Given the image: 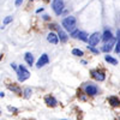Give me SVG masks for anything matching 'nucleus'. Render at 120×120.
<instances>
[{"label": "nucleus", "mask_w": 120, "mask_h": 120, "mask_svg": "<svg viewBox=\"0 0 120 120\" xmlns=\"http://www.w3.org/2000/svg\"><path fill=\"white\" fill-rule=\"evenodd\" d=\"M63 26L68 30V31H72L75 30V26H76V18L73 16H68L66 17L64 21H63Z\"/></svg>", "instance_id": "nucleus-1"}, {"label": "nucleus", "mask_w": 120, "mask_h": 120, "mask_svg": "<svg viewBox=\"0 0 120 120\" xmlns=\"http://www.w3.org/2000/svg\"><path fill=\"white\" fill-rule=\"evenodd\" d=\"M17 77H18L19 82H24V81H26V79L30 77V72L23 65H21L18 67V70H17Z\"/></svg>", "instance_id": "nucleus-2"}, {"label": "nucleus", "mask_w": 120, "mask_h": 120, "mask_svg": "<svg viewBox=\"0 0 120 120\" xmlns=\"http://www.w3.org/2000/svg\"><path fill=\"white\" fill-rule=\"evenodd\" d=\"M52 7H53V11L55 12V15H61L64 11V1L63 0H53L52 3Z\"/></svg>", "instance_id": "nucleus-3"}, {"label": "nucleus", "mask_w": 120, "mask_h": 120, "mask_svg": "<svg viewBox=\"0 0 120 120\" xmlns=\"http://www.w3.org/2000/svg\"><path fill=\"white\" fill-rule=\"evenodd\" d=\"M84 91H85V94H86V95L94 96V95H96V94H97L98 89H97V86H96L95 84L89 83V84H86V85L84 86Z\"/></svg>", "instance_id": "nucleus-4"}, {"label": "nucleus", "mask_w": 120, "mask_h": 120, "mask_svg": "<svg viewBox=\"0 0 120 120\" xmlns=\"http://www.w3.org/2000/svg\"><path fill=\"white\" fill-rule=\"evenodd\" d=\"M48 63H49V58H48V55L45 53V54H42L41 56H40V59L37 60L36 67H37V68H41V67H43L45 65H47Z\"/></svg>", "instance_id": "nucleus-5"}, {"label": "nucleus", "mask_w": 120, "mask_h": 120, "mask_svg": "<svg viewBox=\"0 0 120 120\" xmlns=\"http://www.w3.org/2000/svg\"><path fill=\"white\" fill-rule=\"evenodd\" d=\"M100 36H101V35H100L98 33H94L91 36H89V45L96 46L100 42V40H101V37H100Z\"/></svg>", "instance_id": "nucleus-6"}, {"label": "nucleus", "mask_w": 120, "mask_h": 120, "mask_svg": "<svg viewBox=\"0 0 120 120\" xmlns=\"http://www.w3.org/2000/svg\"><path fill=\"white\" fill-rule=\"evenodd\" d=\"M113 46H114V38L112 37L111 40H108V41H106L105 46L102 47V51L106 52V53H109L113 49Z\"/></svg>", "instance_id": "nucleus-7"}, {"label": "nucleus", "mask_w": 120, "mask_h": 120, "mask_svg": "<svg viewBox=\"0 0 120 120\" xmlns=\"http://www.w3.org/2000/svg\"><path fill=\"white\" fill-rule=\"evenodd\" d=\"M91 76L96 79V81H98V82H103L105 78H106V75L102 71H97V70H95V71L91 72Z\"/></svg>", "instance_id": "nucleus-8"}, {"label": "nucleus", "mask_w": 120, "mask_h": 120, "mask_svg": "<svg viewBox=\"0 0 120 120\" xmlns=\"http://www.w3.org/2000/svg\"><path fill=\"white\" fill-rule=\"evenodd\" d=\"M45 102H46L47 106H49V107H55V106L58 105V101H56L53 96H51V95H48V96L45 97Z\"/></svg>", "instance_id": "nucleus-9"}, {"label": "nucleus", "mask_w": 120, "mask_h": 120, "mask_svg": "<svg viewBox=\"0 0 120 120\" xmlns=\"http://www.w3.org/2000/svg\"><path fill=\"white\" fill-rule=\"evenodd\" d=\"M58 36H59L60 42H67L68 36H67V34L64 31V30H63L61 28H58Z\"/></svg>", "instance_id": "nucleus-10"}, {"label": "nucleus", "mask_w": 120, "mask_h": 120, "mask_svg": "<svg viewBox=\"0 0 120 120\" xmlns=\"http://www.w3.org/2000/svg\"><path fill=\"white\" fill-rule=\"evenodd\" d=\"M47 40H48V42H51L52 45H56L59 42V36L54 33H49L47 35Z\"/></svg>", "instance_id": "nucleus-11"}, {"label": "nucleus", "mask_w": 120, "mask_h": 120, "mask_svg": "<svg viewBox=\"0 0 120 120\" xmlns=\"http://www.w3.org/2000/svg\"><path fill=\"white\" fill-rule=\"evenodd\" d=\"M108 102L112 107H119L120 106V100L116 97V96H111L108 98Z\"/></svg>", "instance_id": "nucleus-12"}, {"label": "nucleus", "mask_w": 120, "mask_h": 120, "mask_svg": "<svg viewBox=\"0 0 120 120\" xmlns=\"http://www.w3.org/2000/svg\"><path fill=\"white\" fill-rule=\"evenodd\" d=\"M24 59H25V61H26V64H28V65L31 66V65L34 64V55H33L31 53H25Z\"/></svg>", "instance_id": "nucleus-13"}, {"label": "nucleus", "mask_w": 120, "mask_h": 120, "mask_svg": "<svg viewBox=\"0 0 120 120\" xmlns=\"http://www.w3.org/2000/svg\"><path fill=\"white\" fill-rule=\"evenodd\" d=\"M113 36H112V31H111V30H105V33H103V41H108V40H111Z\"/></svg>", "instance_id": "nucleus-14"}, {"label": "nucleus", "mask_w": 120, "mask_h": 120, "mask_svg": "<svg viewBox=\"0 0 120 120\" xmlns=\"http://www.w3.org/2000/svg\"><path fill=\"white\" fill-rule=\"evenodd\" d=\"M105 60H106V61H108L109 64H112V65H116V64H118V60L114 59V58L111 56V55H105Z\"/></svg>", "instance_id": "nucleus-15"}, {"label": "nucleus", "mask_w": 120, "mask_h": 120, "mask_svg": "<svg viewBox=\"0 0 120 120\" xmlns=\"http://www.w3.org/2000/svg\"><path fill=\"white\" fill-rule=\"evenodd\" d=\"M116 43H115V52L120 53V30H118V34H116Z\"/></svg>", "instance_id": "nucleus-16"}, {"label": "nucleus", "mask_w": 120, "mask_h": 120, "mask_svg": "<svg viewBox=\"0 0 120 120\" xmlns=\"http://www.w3.org/2000/svg\"><path fill=\"white\" fill-rule=\"evenodd\" d=\"M72 55H75V56H82L83 55V51H82V49H78V48H75V49H72Z\"/></svg>", "instance_id": "nucleus-17"}, {"label": "nucleus", "mask_w": 120, "mask_h": 120, "mask_svg": "<svg viewBox=\"0 0 120 120\" xmlns=\"http://www.w3.org/2000/svg\"><path fill=\"white\" fill-rule=\"evenodd\" d=\"M78 38H79V40H82V41H89V40H88V35H86L84 31H79V34H78Z\"/></svg>", "instance_id": "nucleus-18"}, {"label": "nucleus", "mask_w": 120, "mask_h": 120, "mask_svg": "<svg viewBox=\"0 0 120 120\" xmlns=\"http://www.w3.org/2000/svg\"><path fill=\"white\" fill-rule=\"evenodd\" d=\"M8 89H10V90H12V91H15V93H17V94H19V95L22 94V91H21V89H19V88H17V86H13V85H10V86H8Z\"/></svg>", "instance_id": "nucleus-19"}, {"label": "nucleus", "mask_w": 120, "mask_h": 120, "mask_svg": "<svg viewBox=\"0 0 120 120\" xmlns=\"http://www.w3.org/2000/svg\"><path fill=\"white\" fill-rule=\"evenodd\" d=\"M88 47V49L89 51H91L94 54H98V49H96V48H94V46H91V45H89V46H86Z\"/></svg>", "instance_id": "nucleus-20"}, {"label": "nucleus", "mask_w": 120, "mask_h": 120, "mask_svg": "<svg viewBox=\"0 0 120 120\" xmlns=\"http://www.w3.org/2000/svg\"><path fill=\"white\" fill-rule=\"evenodd\" d=\"M10 22H12V17H11V16H7V17H6V18L4 19L3 24H4V25H6V24H8Z\"/></svg>", "instance_id": "nucleus-21"}, {"label": "nucleus", "mask_w": 120, "mask_h": 120, "mask_svg": "<svg viewBox=\"0 0 120 120\" xmlns=\"http://www.w3.org/2000/svg\"><path fill=\"white\" fill-rule=\"evenodd\" d=\"M78 34H79V30H77V29H75V30L71 31V36L72 37H78Z\"/></svg>", "instance_id": "nucleus-22"}, {"label": "nucleus", "mask_w": 120, "mask_h": 120, "mask_svg": "<svg viewBox=\"0 0 120 120\" xmlns=\"http://www.w3.org/2000/svg\"><path fill=\"white\" fill-rule=\"evenodd\" d=\"M30 94H31V89H30V88L25 89V91H24V96H25V97H29V96H30Z\"/></svg>", "instance_id": "nucleus-23"}, {"label": "nucleus", "mask_w": 120, "mask_h": 120, "mask_svg": "<svg viewBox=\"0 0 120 120\" xmlns=\"http://www.w3.org/2000/svg\"><path fill=\"white\" fill-rule=\"evenodd\" d=\"M22 3H23V0H16V3H15V5L18 7V6H21L22 5Z\"/></svg>", "instance_id": "nucleus-24"}, {"label": "nucleus", "mask_w": 120, "mask_h": 120, "mask_svg": "<svg viewBox=\"0 0 120 120\" xmlns=\"http://www.w3.org/2000/svg\"><path fill=\"white\" fill-rule=\"evenodd\" d=\"M11 66H12V68H15V70H18V68H17V66H16V64H12Z\"/></svg>", "instance_id": "nucleus-25"}, {"label": "nucleus", "mask_w": 120, "mask_h": 120, "mask_svg": "<svg viewBox=\"0 0 120 120\" xmlns=\"http://www.w3.org/2000/svg\"><path fill=\"white\" fill-rule=\"evenodd\" d=\"M43 18H45V19H49V16H47V15H46V16H43Z\"/></svg>", "instance_id": "nucleus-26"}, {"label": "nucleus", "mask_w": 120, "mask_h": 120, "mask_svg": "<svg viewBox=\"0 0 120 120\" xmlns=\"http://www.w3.org/2000/svg\"><path fill=\"white\" fill-rule=\"evenodd\" d=\"M46 1H48V0H46Z\"/></svg>", "instance_id": "nucleus-27"}]
</instances>
